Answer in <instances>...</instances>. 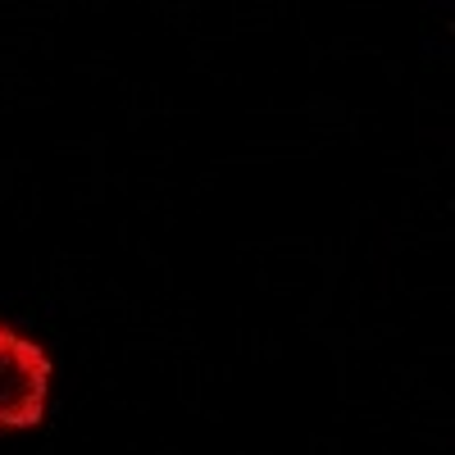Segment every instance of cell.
Here are the masks:
<instances>
[{
  "mask_svg": "<svg viewBox=\"0 0 455 455\" xmlns=\"http://www.w3.org/2000/svg\"><path fill=\"white\" fill-rule=\"evenodd\" d=\"M55 364L36 337L0 319V433H32L46 424Z\"/></svg>",
  "mask_w": 455,
  "mask_h": 455,
  "instance_id": "obj_1",
  "label": "cell"
}]
</instances>
